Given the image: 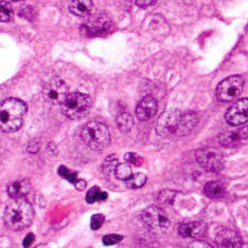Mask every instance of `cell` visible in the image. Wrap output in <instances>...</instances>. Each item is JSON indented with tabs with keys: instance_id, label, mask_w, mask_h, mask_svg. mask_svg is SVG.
<instances>
[{
	"instance_id": "d6a6232c",
	"label": "cell",
	"mask_w": 248,
	"mask_h": 248,
	"mask_svg": "<svg viewBox=\"0 0 248 248\" xmlns=\"http://www.w3.org/2000/svg\"><path fill=\"white\" fill-rule=\"evenodd\" d=\"M10 1H13V2H20V1H23V0H10Z\"/></svg>"
},
{
	"instance_id": "3957f363",
	"label": "cell",
	"mask_w": 248,
	"mask_h": 248,
	"mask_svg": "<svg viewBox=\"0 0 248 248\" xmlns=\"http://www.w3.org/2000/svg\"><path fill=\"white\" fill-rule=\"evenodd\" d=\"M81 139L86 145L95 151L107 148L110 143V134L105 124L98 121H90L82 127Z\"/></svg>"
},
{
	"instance_id": "4dcf8cb0",
	"label": "cell",
	"mask_w": 248,
	"mask_h": 248,
	"mask_svg": "<svg viewBox=\"0 0 248 248\" xmlns=\"http://www.w3.org/2000/svg\"><path fill=\"white\" fill-rule=\"evenodd\" d=\"M190 247H212V245H210L209 243H205L204 241H195L193 243L190 244Z\"/></svg>"
},
{
	"instance_id": "e0dca14e",
	"label": "cell",
	"mask_w": 248,
	"mask_h": 248,
	"mask_svg": "<svg viewBox=\"0 0 248 248\" xmlns=\"http://www.w3.org/2000/svg\"><path fill=\"white\" fill-rule=\"evenodd\" d=\"M93 7V0H71L70 12L78 17H87Z\"/></svg>"
},
{
	"instance_id": "484cf974",
	"label": "cell",
	"mask_w": 248,
	"mask_h": 248,
	"mask_svg": "<svg viewBox=\"0 0 248 248\" xmlns=\"http://www.w3.org/2000/svg\"><path fill=\"white\" fill-rule=\"evenodd\" d=\"M103 222H105V216L100 215V214L94 215V216H93L92 220H91V227L93 231H97L100 229Z\"/></svg>"
},
{
	"instance_id": "d4e9b609",
	"label": "cell",
	"mask_w": 248,
	"mask_h": 248,
	"mask_svg": "<svg viewBox=\"0 0 248 248\" xmlns=\"http://www.w3.org/2000/svg\"><path fill=\"white\" fill-rule=\"evenodd\" d=\"M59 174L60 176H62L63 178H65L66 180H68L69 182L75 184L76 181L78 180V174L76 172H73L71 170H69L67 167L65 166H61L59 168Z\"/></svg>"
},
{
	"instance_id": "7c38bea8",
	"label": "cell",
	"mask_w": 248,
	"mask_h": 248,
	"mask_svg": "<svg viewBox=\"0 0 248 248\" xmlns=\"http://www.w3.org/2000/svg\"><path fill=\"white\" fill-rule=\"evenodd\" d=\"M158 110V102L153 96L142 98L136 107L135 113L139 120L147 121L155 116Z\"/></svg>"
},
{
	"instance_id": "d6986e66",
	"label": "cell",
	"mask_w": 248,
	"mask_h": 248,
	"mask_svg": "<svg viewBox=\"0 0 248 248\" xmlns=\"http://www.w3.org/2000/svg\"><path fill=\"white\" fill-rule=\"evenodd\" d=\"M116 125L121 132H129L133 126V118L131 114L125 111L118 113L116 116Z\"/></svg>"
},
{
	"instance_id": "7402d4cb",
	"label": "cell",
	"mask_w": 248,
	"mask_h": 248,
	"mask_svg": "<svg viewBox=\"0 0 248 248\" xmlns=\"http://www.w3.org/2000/svg\"><path fill=\"white\" fill-rule=\"evenodd\" d=\"M108 199V194L106 192H101L98 187L92 188L86 196V201L89 203H93L95 202H102Z\"/></svg>"
},
{
	"instance_id": "ffe728a7",
	"label": "cell",
	"mask_w": 248,
	"mask_h": 248,
	"mask_svg": "<svg viewBox=\"0 0 248 248\" xmlns=\"http://www.w3.org/2000/svg\"><path fill=\"white\" fill-rule=\"evenodd\" d=\"M14 12L11 4L5 0H0V21L10 22L13 20Z\"/></svg>"
},
{
	"instance_id": "f1b7e54d",
	"label": "cell",
	"mask_w": 248,
	"mask_h": 248,
	"mask_svg": "<svg viewBox=\"0 0 248 248\" xmlns=\"http://www.w3.org/2000/svg\"><path fill=\"white\" fill-rule=\"evenodd\" d=\"M157 2V0H135L137 6L141 8H147L154 5Z\"/></svg>"
},
{
	"instance_id": "4316f807",
	"label": "cell",
	"mask_w": 248,
	"mask_h": 248,
	"mask_svg": "<svg viewBox=\"0 0 248 248\" xmlns=\"http://www.w3.org/2000/svg\"><path fill=\"white\" fill-rule=\"evenodd\" d=\"M124 159H125L126 162L131 163L133 165H136V166H139V165L142 164V158L136 154V153H132V152H128L124 156Z\"/></svg>"
},
{
	"instance_id": "83f0119b",
	"label": "cell",
	"mask_w": 248,
	"mask_h": 248,
	"mask_svg": "<svg viewBox=\"0 0 248 248\" xmlns=\"http://www.w3.org/2000/svg\"><path fill=\"white\" fill-rule=\"evenodd\" d=\"M122 240V236L118 234H108L103 237L102 241L106 245H113Z\"/></svg>"
},
{
	"instance_id": "277c9868",
	"label": "cell",
	"mask_w": 248,
	"mask_h": 248,
	"mask_svg": "<svg viewBox=\"0 0 248 248\" xmlns=\"http://www.w3.org/2000/svg\"><path fill=\"white\" fill-rule=\"evenodd\" d=\"M93 101L90 95L73 93H69L65 100L62 102L61 110L66 117L72 120L84 118L91 110Z\"/></svg>"
},
{
	"instance_id": "44dd1931",
	"label": "cell",
	"mask_w": 248,
	"mask_h": 248,
	"mask_svg": "<svg viewBox=\"0 0 248 248\" xmlns=\"http://www.w3.org/2000/svg\"><path fill=\"white\" fill-rule=\"evenodd\" d=\"M147 177L143 173H137L132 175L128 180L125 181V185L129 189H139L146 184Z\"/></svg>"
},
{
	"instance_id": "30bf717a",
	"label": "cell",
	"mask_w": 248,
	"mask_h": 248,
	"mask_svg": "<svg viewBox=\"0 0 248 248\" xmlns=\"http://www.w3.org/2000/svg\"><path fill=\"white\" fill-rule=\"evenodd\" d=\"M225 120L232 126H240L248 122V98H242L226 111Z\"/></svg>"
},
{
	"instance_id": "f546056e",
	"label": "cell",
	"mask_w": 248,
	"mask_h": 248,
	"mask_svg": "<svg viewBox=\"0 0 248 248\" xmlns=\"http://www.w3.org/2000/svg\"><path fill=\"white\" fill-rule=\"evenodd\" d=\"M74 185L76 189L78 191H84L87 187V183L84 180H80V179H78Z\"/></svg>"
},
{
	"instance_id": "9a60e30c",
	"label": "cell",
	"mask_w": 248,
	"mask_h": 248,
	"mask_svg": "<svg viewBox=\"0 0 248 248\" xmlns=\"http://www.w3.org/2000/svg\"><path fill=\"white\" fill-rule=\"evenodd\" d=\"M206 231V226L203 222L201 221H192V222H186L182 223L179 229L178 232L182 237L186 238H199L202 237Z\"/></svg>"
},
{
	"instance_id": "5b68a950",
	"label": "cell",
	"mask_w": 248,
	"mask_h": 248,
	"mask_svg": "<svg viewBox=\"0 0 248 248\" xmlns=\"http://www.w3.org/2000/svg\"><path fill=\"white\" fill-rule=\"evenodd\" d=\"M183 118V112L177 109H171L164 111L157 119L156 132L159 136L169 138L177 136L179 137L181 123Z\"/></svg>"
},
{
	"instance_id": "4fadbf2b",
	"label": "cell",
	"mask_w": 248,
	"mask_h": 248,
	"mask_svg": "<svg viewBox=\"0 0 248 248\" xmlns=\"http://www.w3.org/2000/svg\"><path fill=\"white\" fill-rule=\"evenodd\" d=\"M216 242L219 247H224V248H237L241 247V237L240 235L229 229H224L221 230L220 232H217L216 236Z\"/></svg>"
},
{
	"instance_id": "603a6c76",
	"label": "cell",
	"mask_w": 248,
	"mask_h": 248,
	"mask_svg": "<svg viewBox=\"0 0 248 248\" xmlns=\"http://www.w3.org/2000/svg\"><path fill=\"white\" fill-rule=\"evenodd\" d=\"M114 175L118 180L126 181L133 174H132V170H131V167L129 166V165L127 163H122V164H118L116 166Z\"/></svg>"
},
{
	"instance_id": "7a4b0ae2",
	"label": "cell",
	"mask_w": 248,
	"mask_h": 248,
	"mask_svg": "<svg viewBox=\"0 0 248 248\" xmlns=\"http://www.w3.org/2000/svg\"><path fill=\"white\" fill-rule=\"evenodd\" d=\"M4 223L14 232L23 231L32 223L34 211L30 202L21 199H15L10 202L4 212Z\"/></svg>"
},
{
	"instance_id": "5bb4252c",
	"label": "cell",
	"mask_w": 248,
	"mask_h": 248,
	"mask_svg": "<svg viewBox=\"0 0 248 248\" xmlns=\"http://www.w3.org/2000/svg\"><path fill=\"white\" fill-rule=\"evenodd\" d=\"M110 25V20L107 16L94 15L89 19V21L84 25V28L88 34L97 35L106 32Z\"/></svg>"
},
{
	"instance_id": "9c48e42d",
	"label": "cell",
	"mask_w": 248,
	"mask_h": 248,
	"mask_svg": "<svg viewBox=\"0 0 248 248\" xmlns=\"http://www.w3.org/2000/svg\"><path fill=\"white\" fill-rule=\"evenodd\" d=\"M196 159L200 166L209 172H219L224 167L221 153L215 148H202L198 150Z\"/></svg>"
},
{
	"instance_id": "ac0fdd59",
	"label": "cell",
	"mask_w": 248,
	"mask_h": 248,
	"mask_svg": "<svg viewBox=\"0 0 248 248\" xmlns=\"http://www.w3.org/2000/svg\"><path fill=\"white\" fill-rule=\"evenodd\" d=\"M204 194L211 199H219L225 195L224 185L218 181H212L204 186Z\"/></svg>"
},
{
	"instance_id": "8992f818",
	"label": "cell",
	"mask_w": 248,
	"mask_h": 248,
	"mask_svg": "<svg viewBox=\"0 0 248 248\" xmlns=\"http://www.w3.org/2000/svg\"><path fill=\"white\" fill-rule=\"evenodd\" d=\"M141 220L146 229L154 233H163L170 226V220L161 209L156 205L148 206L141 214Z\"/></svg>"
},
{
	"instance_id": "1f68e13d",
	"label": "cell",
	"mask_w": 248,
	"mask_h": 248,
	"mask_svg": "<svg viewBox=\"0 0 248 248\" xmlns=\"http://www.w3.org/2000/svg\"><path fill=\"white\" fill-rule=\"evenodd\" d=\"M33 240H34V235H33L32 233L28 234V235L25 237L24 241H23V246H25V247H28V246H30V245L32 244Z\"/></svg>"
},
{
	"instance_id": "6da1fadb",
	"label": "cell",
	"mask_w": 248,
	"mask_h": 248,
	"mask_svg": "<svg viewBox=\"0 0 248 248\" xmlns=\"http://www.w3.org/2000/svg\"><path fill=\"white\" fill-rule=\"evenodd\" d=\"M27 111L26 103L18 98L10 97L0 105V129L11 133L22 126Z\"/></svg>"
},
{
	"instance_id": "cb8c5ba5",
	"label": "cell",
	"mask_w": 248,
	"mask_h": 248,
	"mask_svg": "<svg viewBox=\"0 0 248 248\" xmlns=\"http://www.w3.org/2000/svg\"><path fill=\"white\" fill-rule=\"evenodd\" d=\"M117 165H118V160L116 156L115 155L109 156L105 161V164H103V171H105V173L108 175H111L112 173H114Z\"/></svg>"
},
{
	"instance_id": "8fae6325",
	"label": "cell",
	"mask_w": 248,
	"mask_h": 248,
	"mask_svg": "<svg viewBox=\"0 0 248 248\" xmlns=\"http://www.w3.org/2000/svg\"><path fill=\"white\" fill-rule=\"evenodd\" d=\"M248 139V125L232 130H226L219 135V143L223 147L232 148L239 146Z\"/></svg>"
},
{
	"instance_id": "52a82bcc",
	"label": "cell",
	"mask_w": 248,
	"mask_h": 248,
	"mask_svg": "<svg viewBox=\"0 0 248 248\" xmlns=\"http://www.w3.org/2000/svg\"><path fill=\"white\" fill-rule=\"evenodd\" d=\"M244 88V78L241 76H232L221 80L216 90L217 97L219 101L230 102L237 98Z\"/></svg>"
},
{
	"instance_id": "ba28073f",
	"label": "cell",
	"mask_w": 248,
	"mask_h": 248,
	"mask_svg": "<svg viewBox=\"0 0 248 248\" xmlns=\"http://www.w3.org/2000/svg\"><path fill=\"white\" fill-rule=\"evenodd\" d=\"M69 94V88L66 82L59 78H53L48 80L43 88V97L50 105L58 106Z\"/></svg>"
},
{
	"instance_id": "2e32d148",
	"label": "cell",
	"mask_w": 248,
	"mask_h": 248,
	"mask_svg": "<svg viewBox=\"0 0 248 248\" xmlns=\"http://www.w3.org/2000/svg\"><path fill=\"white\" fill-rule=\"evenodd\" d=\"M31 183L27 179L19 180L8 186L7 194L12 199H21L31 191Z\"/></svg>"
}]
</instances>
